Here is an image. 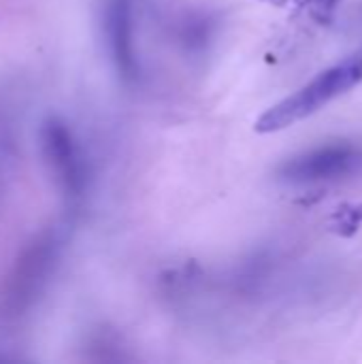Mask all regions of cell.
Returning <instances> with one entry per match:
<instances>
[{"label": "cell", "instance_id": "cell-1", "mask_svg": "<svg viewBox=\"0 0 362 364\" xmlns=\"http://www.w3.org/2000/svg\"><path fill=\"white\" fill-rule=\"evenodd\" d=\"M362 81V51L346 58L344 62L326 68L320 73L316 79H312L307 85L290 94L288 98L280 100L271 109H267L258 122H256V132L269 134L284 130L312 113L320 111L326 102L333 98L341 96L344 92L352 90Z\"/></svg>", "mask_w": 362, "mask_h": 364}, {"label": "cell", "instance_id": "cell-2", "mask_svg": "<svg viewBox=\"0 0 362 364\" xmlns=\"http://www.w3.org/2000/svg\"><path fill=\"white\" fill-rule=\"evenodd\" d=\"M361 171V147L350 143H335L290 158L280 166V179L286 183H320L344 179Z\"/></svg>", "mask_w": 362, "mask_h": 364}, {"label": "cell", "instance_id": "cell-3", "mask_svg": "<svg viewBox=\"0 0 362 364\" xmlns=\"http://www.w3.org/2000/svg\"><path fill=\"white\" fill-rule=\"evenodd\" d=\"M53 262H55V239H51L49 235L36 239L21 254L13 273L9 275L4 288V307H9L13 314L26 309L41 292L43 284L47 282Z\"/></svg>", "mask_w": 362, "mask_h": 364}, {"label": "cell", "instance_id": "cell-4", "mask_svg": "<svg viewBox=\"0 0 362 364\" xmlns=\"http://www.w3.org/2000/svg\"><path fill=\"white\" fill-rule=\"evenodd\" d=\"M41 147L60 188L70 196H79L85 186V171L75 136L66 124L55 117L47 119L41 128Z\"/></svg>", "mask_w": 362, "mask_h": 364}, {"label": "cell", "instance_id": "cell-5", "mask_svg": "<svg viewBox=\"0 0 362 364\" xmlns=\"http://www.w3.org/2000/svg\"><path fill=\"white\" fill-rule=\"evenodd\" d=\"M105 28H107V41L113 55V62L119 70V75L126 81L137 79L139 75V62L134 53V41H132V4L130 0H109L107 13H105Z\"/></svg>", "mask_w": 362, "mask_h": 364}, {"label": "cell", "instance_id": "cell-6", "mask_svg": "<svg viewBox=\"0 0 362 364\" xmlns=\"http://www.w3.org/2000/svg\"><path fill=\"white\" fill-rule=\"evenodd\" d=\"M362 222V205L361 207H350V211H339L337 215V230H341L344 235H352L356 230V226Z\"/></svg>", "mask_w": 362, "mask_h": 364}, {"label": "cell", "instance_id": "cell-7", "mask_svg": "<svg viewBox=\"0 0 362 364\" xmlns=\"http://www.w3.org/2000/svg\"><path fill=\"white\" fill-rule=\"evenodd\" d=\"M318 2V6H322V9H333L335 4H337V0H316Z\"/></svg>", "mask_w": 362, "mask_h": 364}]
</instances>
